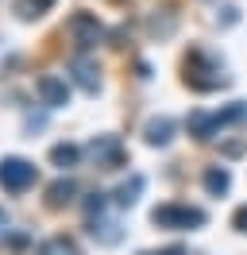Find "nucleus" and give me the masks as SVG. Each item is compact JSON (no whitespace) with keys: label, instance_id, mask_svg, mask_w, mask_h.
Here are the masks:
<instances>
[{"label":"nucleus","instance_id":"nucleus-14","mask_svg":"<svg viewBox=\"0 0 247 255\" xmlns=\"http://www.w3.org/2000/svg\"><path fill=\"white\" fill-rule=\"evenodd\" d=\"M77 155H81V151H77L74 143H58L54 151H50V162H54V166H62V170H70V166L77 162Z\"/></svg>","mask_w":247,"mask_h":255},{"label":"nucleus","instance_id":"nucleus-2","mask_svg":"<svg viewBox=\"0 0 247 255\" xmlns=\"http://www.w3.org/2000/svg\"><path fill=\"white\" fill-rule=\"evenodd\" d=\"M151 221L158 224V228H178V232H182V228H201V224H205V209L174 205V201H170V205H158V209H154Z\"/></svg>","mask_w":247,"mask_h":255},{"label":"nucleus","instance_id":"nucleus-15","mask_svg":"<svg viewBox=\"0 0 247 255\" xmlns=\"http://www.w3.org/2000/svg\"><path fill=\"white\" fill-rule=\"evenodd\" d=\"M50 4H54V0H15V12L23 19H31V16H43Z\"/></svg>","mask_w":247,"mask_h":255},{"label":"nucleus","instance_id":"nucleus-5","mask_svg":"<svg viewBox=\"0 0 247 255\" xmlns=\"http://www.w3.org/2000/svg\"><path fill=\"white\" fill-rule=\"evenodd\" d=\"M89 155L101 166H120V159H124V147H120V139L116 135H97L89 143Z\"/></svg>","mask_w":247,"mask_h":255},{"label":"nucleus","instance_id":"nucleus-8","mask_svg":"<svg viewBox=\"0 0 247 255\" xmlns=\"http://www.w3.org/2000/svg\"><path fill=\"white\" fill-rule=\"evenodd\" d=\"M70 70H74L77 85H81L85 93H97V89H101V78H97V66H93V62H85V58H77V62L70 66Z\"/></svg>","mask_w":247,"mask_h":255},{"label":"nucleus","instance_id":"nucleus-7","mask_svg":"<svg viewBox=\"0 0 247 255\" xmlns=\"http://www.w3.org/2000/svg\"><path fill=\"white\" fill-rule=\"evenodd\" d=\"M89 232L101 240V244H120V224L108 221L105 213H89Z\"/></svg>","mask_w":247,"mask_h":255},{"label":"nucleus","instance_id":"nucleus-12","mask_svg":"<svg viewBox=\"0 0 247 255\" xmlns=\"http://www.w3.org/2000/svg\"><path fill=\"white\" fill-rule=\"evenodd\" d=\"M170 131H174V124H170V120H151V124H147V143L166 147V143H170Z\"/></svg>","mask_w":247,"mask_h":255},{"label":"nucleus","instance_id":"nucleus-10","mask_svg":"<svg viewBox=\"0 0 247 255\" xmlns=\"http://www.w3.org/2000/svg\"><path fill=\"white\" fill-rule=\"evenodd\" d=\"M35 255H81V252H77V244H74V240H66V236H54V240H43Z\"/></svg>","mask_w":247,"mask_h":255},{"label":"nucleus","instance_id":"nucleus-9","mask_svg":"<svg viewBox=\"0 0 247 255\" xmlns=\"http://www.w3.org/2000/svg\"><path fill=\"white\" fill-rule=\"evenodd\" d=\"M143 186H147V182H143V174H131V178H127V182L120 186V190H116V205H120V209L135 205L139 193H143Z\"/></svg>","mask_w":247,"mask_h":255},{"label":"nucleus","instance_id":"nucleus-3","mask_svg":"<svg viewBox=\"0 0 247 255\" xmlns=\"http://www.w3.org/2000/svg\"><path fill=\"white\" fill-rule=\"evenodd\" d=\"M35 178H39V170H35V162H27V159H4L0 162V186H4L8 193L31 190Z\"/></svg>","mask_w":247,"mask_h":255},{"label":"nucleus","instance_id":"nucleus-4","mask_svg":"<svg viewBox=\"0 0 247 255\" xmlns=\"http://www.w3.org/2000/svg\"><path fill=\"white\" fill-rule=\"evenodd\" d=\"M70 35H74V43L81 50H89L97 47L101 39H105V27L97 23V16H89V12H77L74 19H70Z\"/></svg>","mask_w":247,"mask_h":255},{"label":"nucleus","instance_id":"nucleus-1","mask_svg":"<svg viewBox=\"0 0 247 255\" xmlns=\"http://www.w3.org/2000/svg\"><path fill=\"white\" fill-rule=\"evenodd\" d=\"M236 120H247V105L244 101H236V105H228L224 112H197L193 120H189V131L197 135V139H213L220 128L236 124Z\"/></svg>","mask_w":247,"mask_h":255},{"label":"nucleus","instance_id":"nucleus-17","mask_svg":"<svg viewBox=\"0 0 247 255\" xmlns=\"http://www.w3.org/2000/svg\"><path fill=\"white\" fill-rule=\"evenodd\" d=\"M147 255H185V248H162V252H147Z\"/></svg>","mask_w":247,"mask_h":255},{"label":"nucleus","instance_id":"nucleus-16","mask_svg":"<svg viewBox=\"0 0 247 255\" xmlns=\"http://www.w3.org/2000/svg\"><path fill=\"white\" fill-rule=\"evenodd\" d=\"M236 228H244V232H247V205L236 209Z\"/></svg>","mask_w":247,"mask_h":255},{"label":"nucleus","instance_id":"nucleus-13","mask_svg":"<svg viewBox=\"0 0 247 255\" xmlns=\"http://www.w3.org/2000/svg\"><path fill=\"white\" fill-rule=\"evenodd\" d=\"M74 193H77V182H74V178H62V182L50 186V205H66V201H74Z\"/></svg>","mask_w":247,"mask_h":255},{"label":"nucleus","instance_id":"nucleus-18","mask_svg":"<svg viewBox=\"0 0 247 255\" xmlns=\"http://www.w3.org/2000/svg\"><path fill=\"white\" fill-rule=\"evenodd\" d=\"M4 232H8V213L0 209V240H4Z\"/></svg>","mask_w":247,"mask_h":255},{"label":"nucleus","instance_id":"nucleus-11","mask_svg":"<svg viewBox=\"0 0 247 255\" xmlns=\"http://www.w3.org/2000/svg\"><path fill=\"white\" fill-rule=\"evenodd\" d=\"M228 186H232V174L224 166H209L205 170V190L209 193H228Z\"/></svg>","mask_w":247,"mask_h":255},{"label":"nucleus","instance_id":"nucleus-6","mask_svg":"<svg viewBox=\"0 0 247 255\" xmlns=\"http://www.w3.org/2000/svg\"><path fill=\"white\" fill-rule=\"evenodd\" d=\"M39 97H43L46 109H62V105L70 101V89H66V81H62V78L46 74V78H39Z\"/></svg>","mask_w":247,"mask_h":255}]
</instances>
